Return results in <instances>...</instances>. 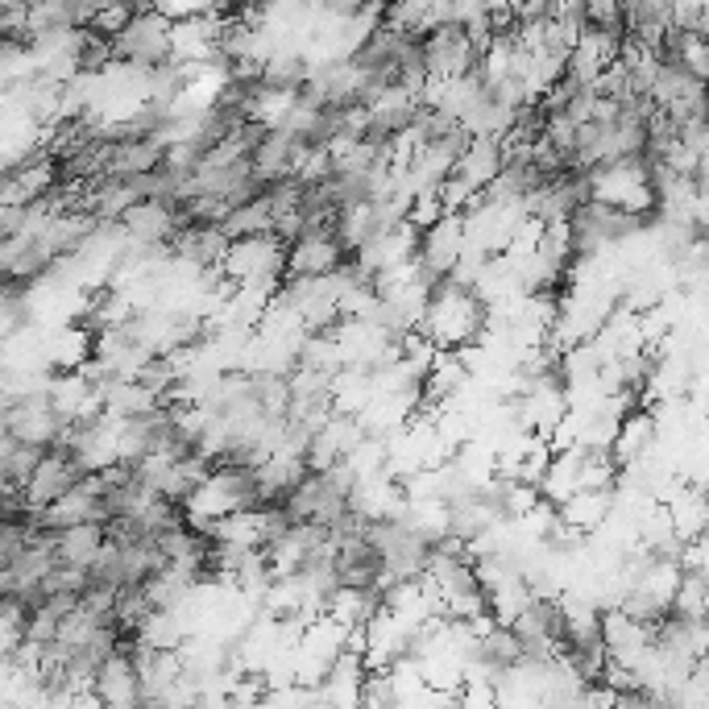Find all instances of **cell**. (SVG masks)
<instances>
[{"mask_svg": "<svg viewBox=\"0 0 709 709\" xmlns=\"http://www.w3.org/2000/svg\"><path fill=\"white\" fill-rule=\"evenodd\" d=\"M333 543V568L340 589H382V556L370 543V536H349V540Z\"/></svg>", "mask_w": 709, "mask_h": 709, "instance_id": "3957f363", "label": "cell"}, {"mask_svg": "<svg viewBox=\"0 0 709 709\" xmlns=\"http://www.w3.org/2000/svg\"><path fill=\"white\" fill-rule=\"evenodd\" d=\"M481 50L469 43V34L460 25H440L423 38V71L428 80H465V75H478Z\"/></svg>", "mask_w": 709, "mask_h": 709, "instance_id": "7a4b0ae2", "label": "cell"}, {"mask_svg": "<svg viewBox=\"0 0 709 709\" xmlns=\"http://www.w3.org/2000/svg\"><path fill=\"white\" fill-rule=\"evenodd\" d=\"M108 543V527L100 522H80V527H67L55 536V564H63V568H80L87 573L92 561L100 556V548Z\"/></svg>", "mask_w": 709, "mask_h": 709, "instance_id": "5b68a950", "label": "cell"}, {"mask_svg": "<svg viewBox=\"0 0 709 709\" xmlns=\"http://www.w3.org/2000/svg\"><path fill=\"white\" fill-rule=\"evenodd\" d=\"M262 84L278 87V92H303L308 80H312V55L303 50H274L266 63L257 67Z\"/></svg>", "mask_w": 709, "mask_h": 709, "instance_id": "52a82bcc", "label": "cell"}, {"mask_svg": "<svg viewBox=\"0 0 709 709\" xmlns=\"http://www.w3.org/2000/svg\"><path fill=\"white\" fill-rule=\"evenodd\" d=\"M377 614H382V589H336L324 605V618H333L345 630H365Z\"/></svg>", "mask_w": 709, "mask_h": 709, "instance_id": "8992f818", "label": "cell"}, {"mask_svg": "<svg viewBox=\"0 0 709 709\" xmlns=\"http://www.w3.org/2000/svg\"><path fill=\"white\" fill-rule=\"evenodd\" d=\"M349 262V253L340 250V241H295L283 257V278H328Z\"/></svg>", "mask_w": 709, "mask_h": 709, "instance_id": "277c9868", "label": "cell"}, {"mask_svg": "<svg viewBox=\"0 0 709 709\" xmlns=\"http://www.w3.org/2000/svg\"><path fill=\"white\" fill-rule=\"evenodd\" d=\"M357 709H398V688L390 672H365V685L357 693Z\"/></svg>", "mask_w": 709, "mask_h": 709, "instance_id": "ba28073f", "label": "cell"}, {"mask_svg": "<svg viewBox=\"0 0 709 709\" xmlns=\"http://www.w3.org/2000/svg\"><path fill=\"white\" fill-rule=\"evenodd\" d=\"M112 59H121V67H133V71H142V75L175 63L170 25L163 22L154 9H137L133 22L112 38Z\"/></svg>", "mask_w": 709, "mask_h": 709, "instance_id": "6da1fadb", "label": "cell"}]
</instances>
